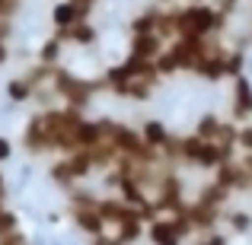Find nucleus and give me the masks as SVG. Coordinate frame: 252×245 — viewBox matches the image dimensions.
Returning <instances> with one entry per match:
<instances>
[{"label": "nucleus", "instance_id": "f257e3e1", "mask_svg": "<svg viewBox=\"0 0 252 245\" xmlns=\"http://www.w3.org/2000/svg\"><path fill=\"white\" fill-rule=\"evenodd\" d=\"M230 118L236 124L252 121V80L246 74L230 80Z\"/></svg>", "mask_w": 252, "mask_h": 245}, {"label": "nucleus", "instance_id": "f03ea898", "mask_svg": "<svg viewBox=\"0 0 252 245\" xmlns=\"http://www.w3.org/2000/svg\"><path fill=\"white\" fill-rule=\"evenodd\" d=\"M137 131H141L144 143H147L150 150H160V153H169V150H172L176 134H172L160 118H147V121H141V124H137Z\"/></svg>", "mask_w": 252, "mask_h": 245}, {"label": "nucleus", "instance_id": "7ed1b4c3", "mask_svg": "<svg viewBox=\"0 0 252 245\" xmlns=\"http://www.w3.org/2000/svg\"><path fill=\"white\" fill-rule=\"evenodd\" d=\"M55 35L61 38L64 45H80V48H90V45H96V38H99V32H96V26L90 23V19H80V23H74V26H61V29H55Z\"/></svg>", "mask_w": 252, "mask_h": 245}, {"label": "nucleus", "instance_id": "20e7f679", "mask_svg": "<svg viewBox=\"0 0 252 245\" xmlns=\"http://www.w3.org/2000/svg\"><path fill=\"white\" fill-rule=\"evenodd\" d=\"M163 48H166V42L157 32H150V35H131L128 57H134V61H157L163 54Z\"/></svg>", "mask_w": 252, "mask_h": 245}, {"label": "nucleus", "instance_id": "39448f33", "mask_svg": "<svg viewBox=\"0 0 252 245\" xmlns=\"http://www.w3.org/2000/svg\"><path fill=\"white\" fill-rule=\"evenodd\" d=\"M6 99H10L13 105H19V102H32V99H35V86H32V80H29L26 74L10 77V80H6Z\"/></svg>", "mask_w": 252, "mask_h": 245}, {"label": "nucleus", "instance_id": "423d86ee", "mask_svg": "<svg viewBox=\"0 0 252 245\" xmlns=\"http://www.w3.org/2000/svg\"><path fill=\"white\" fill-rule=\"evenodd\" d=\"M61 48H64V42L55 35V32H51V35L42 42L35 61H38V64H48V67H58V64H61Z\"/></svg>", "mask_w": 252, "mask_h": 245}, {"label": "nucleus", "instance_id": "0eeeda50", "mask_svg": "<svg viewBox=\"0 0 252 245\" xmlns=\"http://www.w3.org/2000/svg\"><path fill=\"white\" fill-rule=\"evenodd\" d=\"M51 23H55V29L80 23V10H77L74 0H61V3H55V10H51Z\"/></svg>", "mask_w": 252, "mask_h": 245}, {"label": "nucleus", "instance_id": "6e6552de", "mask_svg": "<svg viewBox=\"0 0 252 245\" xmlns=\"http://www.w3.org/2000/svg\"><path fill=\"white\" fill-rule=\"evenodd\" d=\"M185 245H230V233L227 229H204V233H198V236H191Z\"/></svg>", "mask_w": 252, "mask_h": 245}, {"label": "nucleus", "instance_id": "1a4fd4ad", "mask_svg": "<svg viewBox=\"0 0 252 245\" xmlns=\"http://www.w3.org/2000/svg\"><path fill=\"white\" fill-rule=\"evenodd\" d=\"M13 229H19V220H16V214L10 210V204H3V207H0V236L13 233Z\"/></svg>", "mask_w": 252, "mask_h": 245}, {"label": "nucleus", "instance_id": "9d476101", "mask_svg": "<svg viewBox=\"0 0 252 245\" xmlns=\"http://www.w3.org/2000/svg\"><path fill=\"white\" fill-rule=\"evenodd\" d=\"M10 160H13V140L6 134H0V165L10 163Z\"/></svg>", "mask_w": 252, "mask_h": 245}, {"label": "nucleus", "instance_id": "9b49d317", "mask_svg": "<svg viewBox=\"0 0 252 245\" xmlns=\"http://www.w3.org/2000/svg\"><path fill=\"white\" fill-rule=\"evenodd\" d=\"M10 61V45H6V38H0V67Z\"/></svg>", "mask_w": 252, "mask_h": 245}, {"label": "nucleus", "instance_id": "f8f14e48", "mask_svg": "<svg viewBox=\"0 0 252 245\" xmlns=\"http://www.w3.org/2000/svg\"><path fill=\"white\" fill-rule=\"evenodd\" d=\"M185 3H204V0H185Z\"/></svg>", "mask_w": 252, "mask_h": 245}]
</instances>
